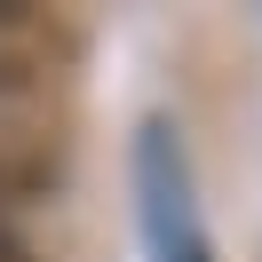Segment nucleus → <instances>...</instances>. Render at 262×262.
<instances>
[{"label": "nucleus", "instance_id": "1", "mask_svg": "<svg viewBox=\"0 0 262 262\" xmlns=\"http://www.w3.org/2000/svg\"><path fill=\"white\" fill-rule=\"evenodd\" d=\"M135 191H143L151 262H214L199 207H191V167H183V143L167 119H143V135H135Z\"/></svg>", "mask_w": 262, "mask_h": 262}]
</instances>
